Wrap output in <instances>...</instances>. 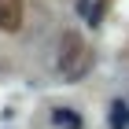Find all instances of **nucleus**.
Returning a JSON list of instances; mask_svg holds the SVG:
<instances>
[{"label": "nucleus", "mask_w": 129, "mask_h": 129, "mask_svg": "<svg viewBox=\"0 0 129 129\" xmlns=\"http://www.w3.org/2000/svg\"><path fill=\"white\" fill-rule=\"evenodd\" d=\"M55 67H59V74H63V81H81L85 74H89V67H92V52H89V44L81 41V33H63V41H59V55H55Z\"/></svg>", "instance_id": "obj_1"}, {"label": "nucleus", "mask_w": 129, "mask_h": 129, "mask_svg": "<svg viewBox=\"0 0 129 129\" xmlns=\"http://www.w3.org/2000/svg\"><path fill=\"white\" fill-rule=\"evenodd\" d=\"M22 19H26L22 0H0V30L4 33H19L22 30Z\"/></svg>", "instance_id": "obj_2"}, {"label": "nucleus", "mask_w": 129, "mask_h": 129, "mask_svg": "<svg viewBox=\"0 0 129 129\" xmlns=\"http://www.w3.org/2000/svg\"><path fill=\"white\" fill-rule=\"evenodd\" d=\"M52 122H55L59 129H81V118L70 107H55V111H52Z\"/></svg>", "instance_id": "obj_3"}, {"label": "nucleus", "mask_w": 129, "mask_h": 129, "mask_svg": "<svg viewBox=\"0 0 129 129\" xmlns=\"http://www.w3.org/2000/svg\"><path fill=\"white\" fill-rule=\"evenodd\" d=\"M111 129H129V103L122 100L111 103Z\"/></svg>", "instance_id": "obj_4"}]
</instances>
